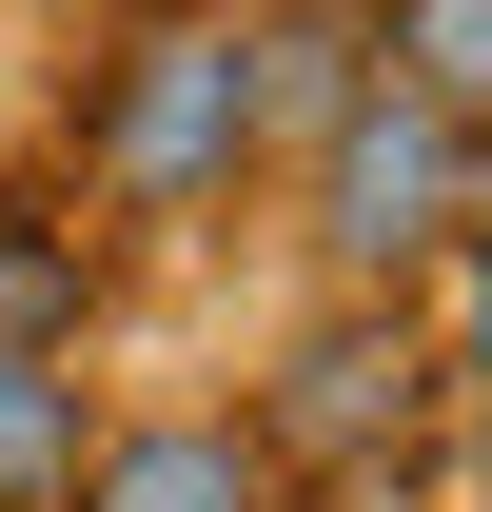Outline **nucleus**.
Masks as SVG:
<instances>
[{"label":"nucleus","mask_w":492,"mask_h":512,"mask_svg":"<svg viewBox=\"0 0 492 512\" xmlns=\"http://www.w3.org/2000/svg\"><path fill=\"white\" fill-rule=\"evenodd\" d=\"M79 197L99 237H197L256 197V99H237V0H158L79 79Z\"/></svg>","instance_id":"f257e3e1"},{"label":"nucleus","mask_w":492,"mask_h":512,"mask_svg":"<svg viewBox=\"0 0 492 512\" xmlns=\"http://www.w3.org/2000/svg\"><path fill=\"white\" fill-rule=\"evenodd\" d=\"M237 414H256V453L296 473V512H355V493H394V473H414V434L453 414V355H433L414 296H315Z\"/></svg>","instance_id":"f03ea898"},{"label":"nucleus","mask_w":492,"mask_h":512,"mask_svg":"<svg viewBox=\"0 0 492 512\" xmlns=\"http://www.w3.org/2000/svg\"><path fill=\"white\" fill-rule=\"evenodd\" d=\"M453 217H492V119H453V99H414V79H374L355 119L296 158L315 296H414L433 256H453Z\"/></svg>","instance_id":"7ed1b4c3"},{"label":"nucleus","mask_w":492,"mask_h":512,"mask_svg":"<svg viewBox=\"0 0 492 512\" xmlns=\"http://www.w3.org/2000/svg\"><path fill=\"white\" fill-rule=\"evenodd\" d=\"M60 512H296V473L256 453V414L158 394V414H99V453H79Z\"/></svg>","instance_id":"20e7f679"},{"label":"nucleus","mask_w":492,"mask_h":512,"mask_svg":"<svg viewBox=\"0 0 492 512\" xmlns=\"http://www.w3.org/2000/svg\"><path fill=\"white\" fill-rule=\"evenodd\" d=\"M237 99H256V178H296L374 99V0H237Z\"/></svg>","instance_id":"39448f33"},{"label":"nucleus","mask_w":492,"mask_h":512,"mask_svg":"<svg viewBox=\"0 0 492 512\" xmlns=\"http://www.w3.org/2000/svg\"><path fill=\"white\" fill-rule=\"evenodd\" d=\"M99 316H119V237L20 178L0 197V355H99Z\"/></svg>","instance_id":"423d86ee"},{"label":"nucleus","mask_w":492,"mask_h":512,"mask_svg":"<svg viewBox=\"0 0 492 512\" xmlns=\"http://www.w3.org/2000/svg\"><path fill=\"white\" fill-rule=\"evenodd\" d=\"M99 453V375L79 355H0V512H60Z\"/></svg>","instance_id":"0eeeda50"},{"label":"nucleus","mask_w":492,"mask_h":512,"mask_svg":"<svg viewBox=\"0 0 492 512\" xmlns=\"http://www.w3.org/2000/svg\"><path fill=\"white\" fill-rule=\"evenodd\" d=\"M374 79H414V99L492 119V0H374Z\"/></svg>","instance_id":"6e6552de"},{"label":"nucleus","mask_w":492,"mask_h":512,"mask_svg":"<svg viewBox=\"0 0 492 512\" xmlns=\"http://www.w3.org/2000/svg\"><path fill=\"white\" fill-rule=\"evenodd\" d=\"M414 316H433V355H453V394L492 375V217H453V256L414 276Z\"/></svg>","instance_id":"1a4fd4ad"},{"label":"nucleus","mask_w":492,"mask_h":512,"mask_svg":"<svg viewBox=\"0 0 492 512\" xmlns=\"http://www.w3.org/2000/svg\"><path fill=\"white\" fill-rule=\"evenodd\" d=\"M453 414H473V512H492V375H473V394H453Z\"/></svg>","instance_id":"9d476101"}]
</instances>
